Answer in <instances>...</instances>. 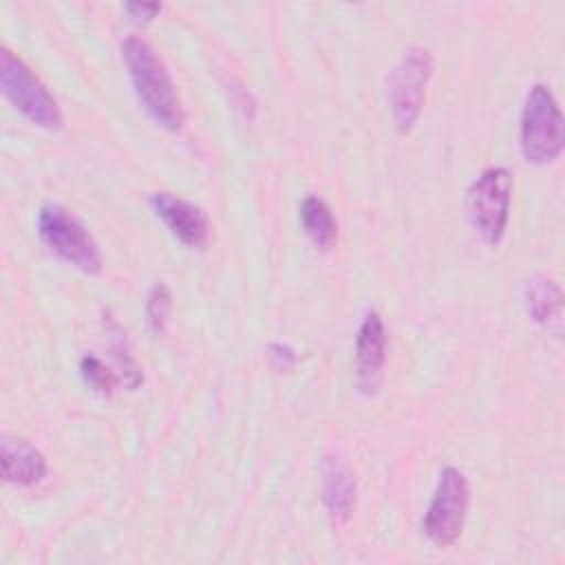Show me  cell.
<instances>
[{
	"mask_svg": "<svg viewBox=\"0 0 565 565\" xmlns=\"http://www.w3.org/2000/svg\"><path fill=\"white\" fill-rule=\"evenodd\" d=\"M300 223L307 232V236L318 245L320 249L333 247L338 238V223L333 218L331 207L316 194H309L300 203Z\"/></svg>",
	"mask_w": 565,
	"mask_h": 565,
	"instance_id": "13",
	"label": "cell"
},
{
	"mask_svg": "<svg viewBox=\"0 0 565 565\" xmlns=\"http://www.w3.org/2000/svg\"><path fill=\"white\" fill-rule=\"evenodd\" d=\"M121 53L135 86V93L148 115L163 128L177 132L185 121L183 104L170 71L161 55L137 35H128L121 44Z\"/></svg>",
	"mask_w": 565,
	"mask_h": 565,
	"instance_id": "1",
	"label": "cell"
},
{
	"mask_svg": "<svg viewBox=\"0 0 565 565\" xmlns=\"http://www.w3.org/2000/svg\"><path fill=\"white\" fill-rule=\"evenodd\" d=\"M565 124L545 84H534L521 113V152L530 163H552L563 152Z\"/></svg>",
	"mask_w": 565,
	"mask_h": 565,
	"instance_id": "2",
	"label": "cell"
},
{
	"mask_svg": "<svg viewBox=\"0 0 565 565\" xmlns=\"http://www.w3.org/2000/svg\"><path fill=\"white\" fill-rule=\"evenodd\" d=\"M386 360V331L377 311H369L362 318L355 338V382L362 393H375L382 380Z\"/></svg>",
	"mask_w": 565,
	"mask_h": 565,
	"instance_id": "9",
	"label": "cell"
},
{
	"mask_svg": "<svg viewBox=\"0 0 565 565\" xmlns=\"http://www.w3.org/2000/svg\"><path fill=\"white\" fill-rule=\"evenodd\" d=\"M468 499L470 490L463 472L446 466L422 521V530L428 541L439 547H448L459 539L468 512Z\"/></svg>",
	"mask_w": 565,
	"mask_h": 565,
	"instance_id": "7",
	"label": "cell"
},
{
	"mask_svg": "<svg viewBox=\"0 0 565 565\" xmlns=\"http://www.w3.org/2000/svg\"><path fill=\"white\" fill-rule=\"evenodd\" d=\"M148 203L183 245L203 247L210 241V218L203 207L170 192H152Z\"/></svg>",
	"mask_w": 565,
	"mask_h": 565,
	"instance_id": "8",
	"label": "cell"
},
{
	"mask_svg": "<svg viewBox=\"0 0 565 565\" xmlns=\"http://www.w3.org/2000/svg\"><path fill=\"white\" fill-rule=\"evenodd\" d=\"M124 11L132 18V20H152L159 11H161V4L159 2H126L124 4Z\"/></svg>",
	"mask_w": 565,
	"mask_h": 565,
	"instance_id": "18",
	"label": "cell"
},
{
	"mask_svg": "<svg viewBox=\"0 0 565 565\" xmlns=\"http://www.w3.org/2000/svg\"><path fill=\"white\" fill-rule=\"evenodd\" d=\"M79 371H82V377L86 384H90L97 393L102 395H110L119 382L117 373L110 371L99 358L95 355H84L79 360Z\"/></svg>",
	"mask_w": 565,
	"mask_h": 565,
	"instance_id": "16",
	"label": "cell"
},
{
	"mask_svg": "<svg viewBox=\"0 0 565 565\" xmlns=\"http://www.w3.org/2000/svg\"><path fill=\"white\" fill-rule=\"evenodd\" d=\"M267 358L271 362V366L276 371H287L296 364V351L289 347V344H282V342H271L267 347Z\"/></svg>",
	"mask_w": 565,
	"mask_h": 565,
	"instance_id": "17",
	"label": "cell"
},
{
	"mask_svg": "<svg viewBox=\"0 0 565 565\" xmlns=\"http://www.w3.org/2000/svg\"><path fill=\"white\" fill-rule=\"evenodd\" d=\"M40 238L73 267L97 274L102 269V252L84 223L57 203H46L38 212Z\"/></svg>",
	"mask_w": 565,
	"mask_h": 565,
	"instance_id": "3",
	"label": "cell"
},
{
	"mask_svg": "<svg viewBox=\"0 0 565 565\" xmlns=\"http://www.w3.org/2000/svg\"><path fill=\"white\" fill-rule=\"evenodd\" d=\"M358 486L353 472L338 457L322 461V501L333 521H347L355 508Z\"/></svg>",
	"mask_w": 565,
	"mask_h": 565,
	"instance_id": "11",
	"label": "cell"
},
{
	"mask_svg": "<svg viewBox=\"0 0 565 565\" xmlns=\"http://www.w3.org/2000/svg\"><path fill=\"white\" fill-rule=\"evenodd\" d=\"M0 86L4 97L33 124L60 128L62 113L55 97L33 75V71L9 49L0 51Z\"/></svg>",
	"mask_w": 565,
	"mask_h": 565,
	"instance_id": "5",
	"label": "cell"
},
{
	"mask_svg": "<svg viewBox=\"0 0 565 565\" xmlns=\"http://www.w3.org/2000/svg\"><path fill=\"white\" fill-rule=\"evenodd\" d=\"M0 463H2L4 481L18 483V486H33L42 481V477L46 475L44 455L22 437H11V435L2 437Z\"/></svg>",
	"mask_w": 565,
	"mask_h": 565,
	"instance_id": "10",
	"label": "cell"
},
{
	"mask_svg": "<svg viewBox=\"0 0 565 565\" xmlns=\"http://www.w3.org/2000/svg\"><path fill=\"white\" fill-rule=\"evenodd\" d=\"M170 309H172V296H170L168 285H163V282L152 285L148 291V298H146V320H148V327L152 329V333L166 331Z\"/></svg>",
	"mask_w": 565,
	"mask_h": 565,
	"instance_id": "15",
	"label": "cell"
},
{
	"mask_svg": "<svg viewBox=\"0 0 565 565\" xmlns=\"http://www.w3.org/2000/svg\"><path fill=\"white\" fill-rule=\"evenodd\" d=\"M433 77V55L424 46H408L388 77V104L395 128L408 132L417 121L426 86Z\"/></svg>",
	"mask_w": 565,
	"mask_h": 565,
	"instance_id": "4",
	"label": "cell"
},
{
	"mask_svg": "<svg viewBox=\"0 0 565 565\" xmlns=\"http://www.w3.org/2000/svg\"><path fill=\"white\" fill-rule=\"evenodd\" d=\"M523 298L532 320L558 335L563 329V291L558 285L547 276H532L525 282Z\"/></svg>",
	"mask_w": 565,
	"mask_h": 565,
	"instance_id": "12",
	"label": "cell"
},
{
	"mask_svg": "<svg viewBox=\"0 0 565 565\" xmlns=\"http://www.w3.org/2000/svg\"><path fill=\"white\" fill-rule=\"evenodd\" d=\"M512 199V174L508 168L483 170L466 192V212L472 227L488 243L503 238Z\"/></svg>",
	"mask_w": 565,
	"mask_h": 565,
	"instance_id": "6",
	"label": "cell"
},
{
	"mask_svg": "<svg viewBox=\"0 0 565 565\" xmlns=\"http://www.w3.org/2000/svg\"><path fill=\"white\" fill-rule=\"evenodd\" d=\"M110 329H113V344H110V349H113V355H115V362H117V369H119V377L124 380V384L130 391H135L143 382V371L137 364V360L132 358L121 329L115 322L110 324Z\"/></svg>",
	"mask_w": 565,
	"mask_h": 565,
	"instance_id": "14",
	"label": "cell"
}]
</instances>
